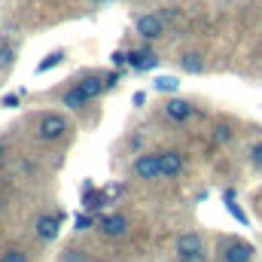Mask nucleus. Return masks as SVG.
<instances>
[{"label":"nucleus","instance_id":"obj_1","mask_svg":"<svg viewBox=\"0 0 262 262\" xmlns=\"http://www.w3.org/2000/svg\"><path fill=\"white\" fill-rule=\"evenodd\" d=\"M67 134V119L61 113H43L40 122H37V137L43 143H55Z\"/></svg>","mask_w":262,"mask_h":262},{"label":"nucleus","instance_id":"obj_2","mask_svg":"<svg viewBox=\"0 0 262 262\" xmlns=\"http://www.w3.org/2000/svg\"><path fill=\"white\" fill-rule=\"evenodd\" d=\"M131 171H134V177H137V180H143V183H152V180H159V177H162L159 152H140V156L134 159Z\"/></svg>","mask_w":262,"mask_h":262},{"label":"nucleus","instance_id":"obj_3","mask_svg":"<svg viewBox=\"0 0 262 262\" xmlns=\"http://www.w3.org/2000/svg\"><path fill=\"white\" fill-rule=\"evenodd\" d=\"M253 256H256L253 244H247V241H241V238L226 241V244H223V253H220L223 262H253Z\"/></svg>","mask_w":262,"mask_h":262},{"label":"nucleus","instance_id":"obj_4","mask_svg":"<svg viewBox=\"0 0 262 262\" xmlns=\"http://www.w3.org/2000/svg\"><path fill=\"white\" fill-rule=\"evenodd\" d=\"M134 31H137L143 40H159V37L165 34V18L156 15V12H143V15H137Z\"/></svg>","mask_w":262,"mask_h":262},{"label":"nucleus","instance_id":"obj_5","mask_svg":"<svg viewBox=\"0 0 262 262\" xmlns=\"http://www.w3.org/2000/svg\"><path fill=\"white\" fill-rule=\"evenodd\" d=\"M159 165H162V177H165V180H174V177L183 174L186 159H183L180 149H165V152H159Z\"/></svg>","mask_w":262,"mask_h":262},{"label":"nucleus","instance_id":"obj_6","mask_svg":"<svg viewBox=\"0 0 262 262\" xmlns=\"http://www.w3.org/2000/svg\"><path fill=\"white\" fill-rule=\"evenodd\" d=\"M34 229H37V238L40 241H55L58 232H61V223H58L55 213H40L37 223H34Z\"/></svg>","mask_w":262,"mask_h":262},{"label":"nucleus","instance_id":"obj_7","mask_svg":"<svg viewBox=\"0 0 262 262\" xmlns=\"http://www.w3.org/2000/svg\"><path fill=\"white\" fill-rule=\"evenodd\" d=\"M195 253H204V238L198 232H183L177 238V259L183 256H195Z\"/></svg>","mask_w":262,"mask_h":262},{"label":"nucleus","instance_id":"obj_8","mask_svg":"<svg viewBox=\"0 0 262 262\" xmlns=\"http://www.w3.org/2000/svg\"><path fill=\"white\" fill-rule=\"evenodd\" d=\"M125 232H128V220L122 213H107L101 220V235L104 238H125Z\"/></svg>","mask_w":262,"mask_h":262},{"label":"nucleus","instance_id":"obj_9","mask_svg":"<svg viewBox=\"0 0 262 262\" xmlns=\"http://www.w3.org/2000/svg\"><path fill=\"white\" fill-rule=\"evenodd\" d=\"M192 113H195V107H192L186 98H171V101L165 104V116L174 119V122H186Z\"/></svg>","mask_w":262,"mask_h":262},{"label":"nucleus","instance_id":"obj_10","mask_svg":"<svg viewBox=\"0 0 262 262\" xmlns=\"http://www.w3.org/2000/svg\"><path fill=\"white\" fill-rule=\"evenodd\" d=\"M89 101H92V98L82 92V85H79V82H76V85H70L64 95H61V104L70 107V110H85V104H89Z\"/></svg>","mask_w":262,"mask_h":262},{"label":"nucleus","instance_id":"obj_11","mask_svg":"<svg viewBox=\"0 0 262 262\" xmlns=\"http://www.w3.org/2000/svg\"><path fill=\"white\" fill-rule=\"evenodd\" d=\"M128 64L134 67V70H152V67L159 64V58H156L149 49H137V52L128 55Z\"/></svg>","mask_w":262,"mask_h":262},{"label":"nucleus","instance_id":"obj_12","mask_svg":"<svg viewBox=\"0 0 262 262\" xmlns=\"http://www.w3.org/2000/svg\"><path fill=\"white\" fill-rule=\"evenodd\" d=\"M79 85H82V92H85L89 98H98V95H101V92L107 89V82H104L101 76H85V79H82Z\"/></svg>","mask_w":262,"mask_h":262},{"label":"nucleus","instance_id":"obj_13","mask_svg":"<svg viewBox=\"0 0 262 262\" xmlns=\"http://www.w3.org/2000/svg\"><path fill=\"white\" fill-rule=\"evenodd\" d=\"M180 67H183L186 73H201V70H204V58H201L198 52H186V55L180 58Z\"/></svg>","mask_w":262,"mask_h":262},{"label":"nucleus","instance_id":"obj_14","mask_svg":"<svg viewBox=\"0 0 262 262\" xmlns=\"http://www.w3.org/2000/svg\"><path fill=\"white\" fill-rule=\"evenodd\" d=\"M58 262H89V253L79 250V247H67V250H61V259Z\"/></svg>","mask_w":262,"mask_h":262},{"label":"nucleus","instance_id":"obj_15","mask_svg":"<svg viewBox=\"0 0 262 262\" xmlns=\"http://www.w3.org/2000/svg\"><path fill=\"white\" fill-rule=\"evenodd\" d=\"M61 61H64V52H52V55H46V58L37 64V70H40V73H46V70H52V67L61 64Z\"/></svg>","mask_w":262,"mask_h":262},{"label":"nucleus","instance_id":"obj_16","mask_svg":"<svg viewBox=\"0 0 262 262\" xmlns=\"http://www.w3.org/2000/svg\"><path fill=\"white\" fill-rule=\"evenodd\" d=\"M177 85H180L177 76H159V79H156V89H159V92H177Z\"/></svg>","mask_w":262,"mask_h":262},{"label":"nucleus","instance_id":"obj_17","mask_svg":"<svg viewBox=\"0 0 262 262\" xmlns=\"http://www.w3.org/2000/svg\"><path fill=\"white\" fill-rule=\"evenodd\" d=\"M232 137H235V131L229 125H213V140L216 143H232Z\"/></svg>","mask_w":262,"mask_h":262},{"label":"nucleus","instance_id":"obj_18","mask_svg":"<svg viewBox=\"0 0 262 262\" xmlns=\"http://www.w3.org/2000/svg\"><path fill=\"white\" fill-rule=\"evenodd\" d=\"M250 165H253V168H259V171H262V140H259V143H253V146H250Z\"/></svg>","mask_w":262,"mask_h":262},{"label":"nucleus","instance_id":"obj_19","mask_svg":"<svg viewBox=\"0 0 262 262\" xmlns=\"http://www.w3.org/2000/svg\"><path fill=\"white\" fill-rule=\"evenodd\" d=\"M0 262H28V253H21V250H6Z\"/></svg>","mask_w":262,"mask_h":262},{"label":"nucleus","instance_id":"obj_20","mask_svg":"<svg viewBox=\"0 0 262 262\" xmlns=\"http://www.w3.org/2000/svg\"><path fill=\"white\" fill-rule=\"evenodd\" d=\"M9 64H12V49L0 43V70H6Z\"/></svg>","mask_w":262,"mask_h":262},{"label":"nucleus","instance_id":"obj_21","mask_svg":"<svg viewBox=\"0 0 262 262\" xmlns=\"http://www.w3.org/2000/svg\"><path fill=\"white\" fill-rule=\"evenodd\" d=\"M180 262H207V253H195V256H183Z\"/></svg>","mask_w":262,"mask_h":262},{"label":"nucleus","instance_id":"obj_22","mask_svg":"<svg viewBox=\"0 0 262 262\" xmlns=\"http://www.w3.org/2000/svg\"><path fill=\"white\" fill-rule=\"evenodd\" d=\"M113 64H128V55H125V52H116V55H113Z\"/></svg>","mask_w":262,"mask_h":262},{"label":"nucleus","instance_id":"obj_23","mask_svg":"<svg viewBox=\"0 0 262 262\" xmlns=\"http://www.w3.org/2000/svg\"><path fill=\"white\" fill-rule=\"evenodd\" d=\"M15 104H18V98H15V95H6V98H3V107H15Z\"/></svg>","mask_w":262,"mask_h":262},{"label":"nucleus","instance_id":"obj_24","mask_svg":"<svg viewBox=\"0 0 262 262\" xmlns=\"http://www.w3.org/2000/svg\"><path fill=\"white\" fill-rule=\"evenodd\" d=\"M89 226H92V220H89V216H79V220H76V229H89Z\"/></svg>","mask_w":262,"mask_h":262},{"label":"nucleus","instance_id":"obj_25","mask_svg":"<svg viewBox=\"0 0 262 262\" xmlns=\"http://www.w3.org/2000/svg\"><path fill=\"white\" fill-rule=\"evenodd\" d=\"M131 101H134V104H137V107H140V104H143V101H146V95H143V92H134V98H131Z\"/></svg>","mask_w":262,"mask_h":262},{"label":"nucleus","instance_id":"obj_26","mask_svg":"<svg viewBox=\"0 0 262 262\" xmlns=\"http://www.w3.org/2000/svg\"><path fill=\"white\" fill-rule=\"evenodd\" d=\"M0 162H3V143H0Z\"/></svg>","mask_w":262,"mask_h":262},{"label":"nucleus","instance_id":"obj_27","mask_svg":"<svg viewBox=\"0 0 262 262\" xmlns=\"http://www.w3.org/2000/svg\"><path fill=\"white\" fill-rule=\"evenodd\" d=\"M95 3H107V0H95Z\"/></svg>","mask_w":262,"mask_h":262}]
</instances>
